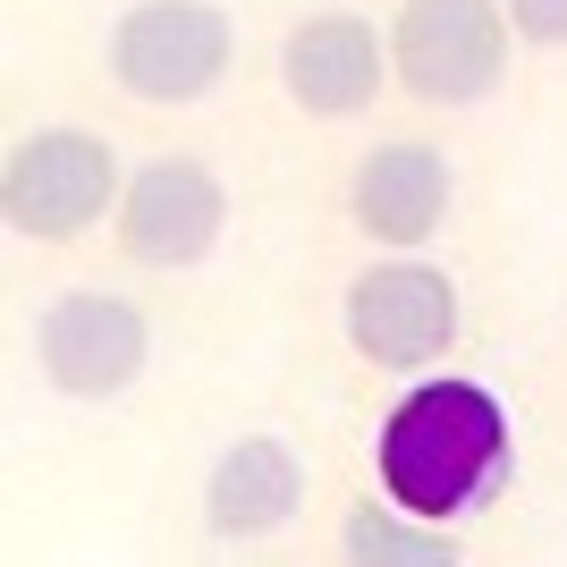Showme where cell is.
Masks as SVG:
<instances>
[{
  "mask_svg": "<svg viewBox=\"0 0 567 567\" xmlns=\"http://www.w3.org/2000/svg\"><path fill=\"white\" fill-rule=\"evenodd\" d=\"M508 474V406L474 373H415L373 424V483L415 517L466 525Z\"/></svg>",
  "mask_w": 567,
  "mask_h": 567,
  "instance_id": "6da1fadb",
  "label": "cell"
},
{
  "mask_svg": "<svg viewBox=\"0 0 567 567\" xmlns=\"http://www.w3.org/2000/svg\"><path fill=\"white\" fill-rule=\"evenodd\" d=\"M127 195V162L102 127L51 118V127H18L0 153V229L18 246H85L102 220H118Z\"/></svg>",
  "mask_w": 567,
  "mask_h": 567,
  "instance_id": "7a4b0ae2",
  "label": "cell"
},
{
  "mask_svg": "<svg viewBox=\"0 0 567 567\" xmlns=\"http://www.w3.org/2000/svg\"><path fill=\"white\" fill-rule=\"evenodd\" d=\"M102 76L136 111H195L237 76V18L220 0H127L102 25Z\"/></svg>",
  "mask_w": 567,
  "mask_h": 567,
  "instance_id": "3957f363",
  "label": "cell"
},
{
  "mask_svg": "<svg viewBox=\"0 0 567 567\" xmlns=\"http://www.w3.org/2000/svg\"><path fill=\"white\" fill-rule=\"evenodd\" d=\"M466 331V297L432 255H373L339 288V339L364 373H432Z\"/></svg>",
  "mask_w": 567,
  "mask_h": 567,
  "instance_id": "277c9868",
  "label": "cell"
},
{
  "mask_svg": "<svg viewBox=\"0 0 567 567\" xmlns=\"http://www.w3.org/2000/svg\"><path fill=\"white\" fill-rule=\"evenodd\" d=\"M517 51L525 43L499 0H399V18H390L399 94L424 111H483L508 85Z\"/></svg>",
  "mask_w": 567,
  "mask_h": 567,
  "instance_id": "5b68a950",
  "label": "cell"
},
{
  "mask_svg": "<svg viewBox=\"0 0 567 567\" xmlns=\"http://www.w3.org/2000/svg\"><path fill=\"white\" fill-rule=\"evenodd\" d=\"M34 373L69 406H111L153 373V313L127 288H60L34 313Z\"/></svg>",
  "mask_w": 567,
  "mask_h": 567,
  "instance_id": "8992f818",
  "label": "cell"
},
{
  "mask_svg": "<svg viewBox=\"0 0 567 567\" xmlns=\"http://www.w3.org/2000/svg\"><path fill=\"white\" fill-rule=\"evenodd\" d=\"M229 237V178H220L204 153L169 144V153H144L127 169V195H118V220H111V246L118 262L136 271H204Z\"/></svg>",
  "mask_w": 567,
  "mask_h": 567,
  "instance_id": "52a82bcc",
  "label": "cell"
},
{
  "mask_svg": "<svg viewBox=\"0 0 567 567\" xmlns=\"http://www.w3.org/2000/svg\"><path fill=\"white\" fill-rule=\"evenodd\" d=\"M339 213L373 255H424L457 213V162L432 136H381L348 162Z\"/></svg>",
  "mask_w": 567,
  "mask_h": 567,
  "instance_id": "ba28073f",
  "label": "cell"
},
{
  "mask_svg": "<svg viewBox=\"0 0 567 567\" xmlns=\"http://www.w3.org/2000/svg\"><path fill=\"white\" fill-rule=\"evenodd\" d=\"M306 499H313V457L297 450L288 432H237V441H220V450L204 457L195 525H204V543H220V550H262L306 517Z\"/></svg>",
  "mask_w": 567,
  "mask_h": 567,
  "instance_id": "9c48e42d",
  "label": "cell"
},
{
  "mask_svg": "<svg viewBox=\"0 0 567 567\" xmlns=\"http://www.w3.org/2000/svg\"><path fill=\"white\" fill-rule=\"evenodd\" d=\"M271 76H280V94H288L297 118H322V127L364 118L399 85V69H390V25H373L364 9H306V18L280 34V51H271Z\"/></svg>",
  "mask_w": 567,
  "mask_h": 567,
  "instance_id": "30bf717a",
  "label": "cell"
},
{
  "mask_svg": "<svg viewBox=\"0 0 567 567\" xmlns=\"http://www.w3.org/2000/svg\"><path fill=\"white\" fill-rule=\"evenodd\" d=\"M331 559L339 567H466V534L441 517H415V508H399V499L381 492H348L331 508Z\"/></svg>",
  "mask_w": 567,
  "mask_h": 567,
  "instance_id": "8fae6325",
  "label": "cell"
},
{
  "mask_svg": "<svg viewBox=\"0 0 567 567\" xmlns=\"http://www.w3.org/2000/svg\"><path fill=\"white\" fill-rule=\"evenodd\" d=\"M525 51H567V0H499Z\"/></svg>",
  "mask_w": 567,
  "mask_h": 567,
  "instance_id": "7c38bea8",
  "label": "cell"
}]
</instances>
